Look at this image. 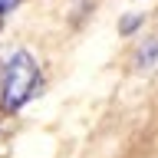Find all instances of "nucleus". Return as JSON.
I'll list each match as a JSON object with an SVG mask.
<instances>
[{
  "label": "nucleus",
  "mask_w": 158,
  "mask_h": 158,
  "mask_svg": "<svg viewBox=\"0 0 158 158\" xmlns=\"http://www.w3.org/2000/svg\"><path fill=\"white\" fill-rule=\"evenodd\" d=\"M20 3H23V0H0V17H7L10 10H17Z\"/></svg>",
  "instance_id": "7ed1b4c3"
},
{
  "label": "nucleus",
  "mask_w": 158,
  "mask_h": 158,
  "mask_svg": "<svg viewBox=\"0 0 158 158\" xmlns=\"http://www.w3.org/2000/svg\"><path fill=\"white\" fill-rule=\"evenodd\" d=\"M0 30H3V17H0Z\"/></svg>",
  "instance_id": "20e7f679"
},
{
  "label": "nucleus",
  "mask_w": 158,
  "mask_h": 158,
  "mask_svg": "<svg viewBox=\"0 0 158 158\" xmlns=\"http://www.w3.org/2000/svg\"><path fill=\"white\" fill-rule=\"evenodd\" d=\"M138 23H142V17H122V23H118V33H122V36H128V33H132V30H138Z\"/></svg>",
  "instance_id": "f03ea898"
},
{
  "label": "nucleus",
  "mask_w": 158,
  "mask_h": 158,
  "mask_svg": "<svg viewBox=\"0 0 158 158\" xmlns=\"http://www.w3.org/2000/svg\"><path fill=\"white\" fill-rule=\"evenodd\" d=\"M40 89V66L30 49H13L3 63V79H0V106L3 112H20Z\"/></svg>",
  "instance_id": "f257e3e1"
}]
</instances>
